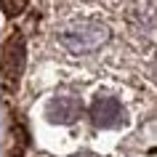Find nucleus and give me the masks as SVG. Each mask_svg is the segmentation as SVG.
<instances>
[{
    "label": "nucleus",
    "instance_id": "nucleus-1",
    "mask_svg": "<svg viewBox=\"0 0 157 157\" xmlns=\"http://www.w3.org/2000/svg\"><path fill=\"white\" fill-rule=\"evenodd\" d=\"M59 40L72 53H93L109 40V29L96 19H77L59 32Z\"/></svg>",
    "mask_w": 157,
    "mask_h": 157
},
{
    "label": "nucleus",
    "instance_id": "nucleus-2",
    "mask_svg": "<svg viewBox=\"0 0 157 157\" xmlns=\"http://www.w3.org/2000/svg\"><path fill=\"white\" fill-rule=\"evenodd\" d=\"M21 69H24V40H21V35H11L0 53V77L8 91L19 83Z\"/></svg>",
    "mask_w": 157,
    "mask_h": 157
},
{
    "label": "nucleus",
    "instance_id": "nucleus-3",
    "mask_svg": "<svg viewBox=\"0 0 157 157\" xmlns=\"http://www.w3.org/2000/svg\"><path fill=\"white\" fill-rule=\"evenodd\" d=\"M91 117L99 128H115V125H120L125 120V109L112 96H99L91 104Z\"/></svg>",
    "mask_w": 157,
    "mask_h": 157
},
{
    "label": "nucleus",
    "instance_id": "nucleus-4",
    "mask_svg": "<svg viewBox=\"0 0 157 157\" xmlns=\"http://www.w3.org/2000/svg\"><path fill=\"white\" fill-rule=\"evenodd\" d=\"M45 115H48L51 123L69 125V123H75L80 117V101L75 99V96H56V99H51Z\"/></svg>",
    "mask_w": 157,
    "mask_h": 157
},
{
    "label": "nucleus",
    "instance_id": "nucleus-5",
    "mask_svg": "<svg viewBox=\"0 0 157 157\" xmlns=\"http://www.w3.org/2000/svg\"><path fill=\"white\" fill-rule=\"evenodd\" d=\"M27 3H29V0H0V8H3L6 16H19V13L27 8Z\"/></svg>",
    "mask_w": 157,
    "mask_h": 157
}]
</instances>
